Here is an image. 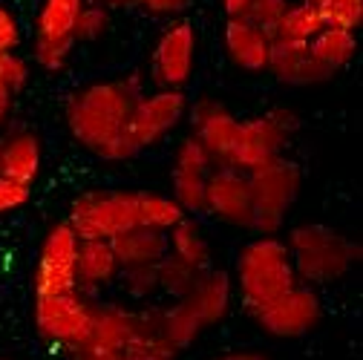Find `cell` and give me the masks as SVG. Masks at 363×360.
Returning a JSON list of instances; mask_svg holds the SVG:
<instances>
[{
  "instance_id": "6da1fadb",
  "label": "cell",
  "mask_w": 363,
  "mask_h": 360,
  "mask_svg": "<svg viewBox=\"0 0 363 360\" xmlns=\"http://www.w3.org/2000/svg\"><path fill=\"white\" fill-rule=\"evenodd\" d=\"M147 89L142 72L89 81L75 86L64 101V124L69 139L101 162L118 164L139 156L130 136V118L139 96Z\"/></svg>"
},
{
  "instance_id": "7a4b0ae2",
  "label": "cell",
  "mask_w": 363,
  "mask_h": 360,
  "mask_svg": "<svg viewBox=\"0 0 363 360\" xmlns=\"http://www.w3.org/2000/svg\"><path fill=\"white\" fill-rule=\"evenodd\" d=\"M188 213L170 193L156 191H110L93 188L69 199L67 222L78 240H113L135 225L156 231H170Z\"/></svg>"
},
{
  "instance_id": "3957f363",
  "label": "cell",
  "mask_w": 363,
  "mask_h": 360,
  "mask_svg": "<svg viewBox=\"0 0 363 360\" xmlns=\"http://www.w3.org/2000/svg\"><path fill=\"white\" fill-rule=\"evenodd\" d=\"M294 262L297 280L303 286H332L354 271L363 259L360 242L323 222H303L283 237Z\"/></svg>"
},
{
  "instance_id": "277c9868",
  "label": "cell",
  "mask_w": 363,
  "mask_h": 360,
  "mask_svg": "<svg viewBox=\"0 0 363 360\" xmlns=\"http://www.w3.org/2000/svg\"><path fill=\"white\" fill-rule=\"evenodd\" d=\"M231 277L248 317L300 283L289 245L280 234L248 240L237 254V265Z\"/></svg>"
},
{
  "instance_id": "5b68a950",
  "label": "cell",
  "mask_w": 363,
  "mask_h": 360,
  "mask_svg": "<svg viewBox=\"0 0 363 360\" xmlns=\"http://www.w3.org/2000/svg\"><path fill=\"white\" fill-rule=\"evenodd\" d=\"M251 185V231L257 237L283 234L289 213L303 191V170L280 156L248 173Z\"/></svg>"
},
{
  "instance_id": "8992f818",
  "label": "cell",
  "mask_w": 363,
  "mask_h": 360,
  "mask_svg": "<svg viewBox=\"0 0 363 360\" xmlns=\"http://www.w3.org/2000/svg\"><path fill=\"white\" fill-rule=\"evenodd\" d=\"M300 127H303V118L289 104H274L259 116L240 118L237 142L231 147L228 162H222V164H231L242 173H251L268 162L286 156V147Z\"/></svg>"
},
{
  "instance_id": "52a82bcc",
  "label": "cell",
  "mask_w": 363,
  "mask_h": 360,
  "mask_svg": "<svg viewBox=\"0 0 363 360\" xmlns=\"http://www.w3.org/2000/svg\"><path fill=\"white\" fill-rule=\"evenodd\" d=\"M96 317V300L84 297L78 288L64 294H35L32 323L43 343L55 346L67 360L86 343Z\"/></svg>"
},
{
  "instance_id": "ba28073f",
  "label": "cell",
  "mask_w": 363,
  "mask_h": 360,
  "mask_svg": "<svg viewBox=\"0 0 363 360\" xmlns=\"http://www.w3.org/2000/svg\"><path fill=\"white\" fill-rule=\"evenodd\" d=\"M84 0H40L32 26V61L38 69L58 75L75 52V21Z\"/></svg>"
},
{
  "instance_id": "9c48e42d",
  "label": "cell",
  "mask_w": 363,
  "mask_h": 360,
  "mask_svg": "<svg viewBox=\"0 0 363 360\" xmlns=\"http://www.w3.org/2000/svg\"><path fill=\"white\" fill-rule=\"evenodd\" d=\"M199 32L188 18H173L162 26L150 55V81L156 89H185L196 75Z\"/></svg>"
},
{
  "instance_id": "30bf717a",
  "label": "cell",
  "mask_w": 363,
  "mask_h": 360,
  "mask_svg": "<svg viewBox=\"0 0 363 360\" xmlns=\"http://www.w3.org/2000/svg\"><path fill=\"white\" fill-rule=\"evenodd\" d=\"M78 234L67 219L52 222L43 234L32 268V291L35 294H64L75 291V257H78Z\"/></svg>"
},
{
  "instance_id": "8fae6325",
  "label": "cell",
  "mask_w": 363,
  "mask_h": 360,
  "mask_svg": "<svg viewBox=\"0 0 363 360\" xmlns=\"http://www.w3.org/2000/svg\"><path fill=\"white\" fill-rule=\"evenodd\" d=\"M251 320L268 337H277V340L306 337L323 320V300L317 294V288L297 283L291 291H286L274 303H268L265 308L251 314Z\"/></svg>"
},
{
  "instance_id": "7c38bea8",
  "label": "cell",
  "mask_w": 363,
  "mask_h": 360,
  "mask_svg": "<svg viewBox=\"0 0 363 360\" xmlns=\"http://www.w3.org/2000/svg\"><path fill=\"white\" fill-rule=\"evenodd\" d=\"M188 93L185 89H145L133 107L130 136L139 153L159 147L170 133L188 118Z\"/></svg>"
},
{
  "instance_id": "4fadbf2b",
  "label": "cell",
  "mask_w": 363,
  "mask_h": 360,
  "mask_svg": "<svg viewBox=\"0 0 363 360\" xmlns=\"http://www.w3.org/2000/svg\"><path fill=\"white\" fill-rule=\"evenodd\" d=\"M202 213H208L213 222L228 225L237 231H251V185L248 173L216 162L205 182V205Z\"/></svg>"
},
{
  "instance_id": "5bb4252c",
  "label": "cell",
  "mask_w": 363,
  "mask_h": 360,
  "mask_svg": "<svg viewBox=\"0 0 363 360\" xmlns=\"http://www.w3.org/2000/svg\"><path fill=\"white\" fill-rule=\"evenodd\" d=\"M216 159L202 147V142L188 133L173 150V164H170V196L179 202V208L188 216L202 213L205 205V182L208 173L213 170Z\"/></svg>"
},
{
  "instance_id": "9a60e30c",
  "label": "cell",
  "mask_w": 363,
  "mask_h": 360,
  "mask_svg": "<svg viewBox=\"0 0 363 360\" xmlns=\"http://www.w3.org/2000/svg\"><path fill=\"white\" fill-rule=\"evenodd\" d=\"M188 121H191V133L202 142V147L216 162H228L240 133V116L219 99L199 96L196 101L188 104Z\"/></svg>"
},
{
  "instance_id": "2e32d148",
  "label": "cell",
  "mask_w": 363,
  "mask_h": 360,
  "mask_svg": "<svg viewBox=\"0 0 363 360\" xmlns=\"http://www.w3.org/2000/svg\"><path fill=\"white\" fill-rule=\"evenodd\" d=\"M135 326H139V308H133L130 303L96 300V317H93L89 337L69 360L84 357V354H121Z\"/></svg>"
},
{
  "instance_id": "e0dca14e",
  "label": "cell",
  "mask_w": 363,
  "mask_h": 360,
  "mask_svg": "<svg viewBox=\"0 0 363 360\" xmlns=\"http://www.w3.org/2000/svg\"><path fill=\"white\" fill-rule=\"evenodd\" d=\"M234 297H237L234 277L225 271V268L211 265V268H205V271L196 274L194 286L188 288L185 297H182V303L196 314V320L205 329H211V326H219L231 314Z\"/></svg>"
},
{
  "instance_id": "ac0fdd59",
  "label": "cell",
  "mask_w": 363,
  "mask_h": 360,
  "mask_svg": "<svg viewBox=\"0 0 363 360\" xmlns=\"http://www.w3.org/2000/svg\"><path fill=\"white\" fill-rule=\"evenodd\" d=\"M222 47H225L228 61L237 69H242L248 75H259V72H268L274 38L242 15V18H228V21H225Z\"/></svg>"
},
{
  "instance_id": "d6986e66",
  "label": "cell",
  "mask_w": 363,
  "mask_h": 360,
  "mask_svg": "<svg viewBox=\"0 0 363 360\" xmlns=\"http://www.w3.org/2000/svg\"><path fill=\"white\" fill-rule=\"evenodd\" d=\"M118 274H121V265L116 259L110 240H81L78 242L75 288L84 297L101 300V294L118 283Z\"/></svg>"
},
{
  "instance_id": "ffe728a7",
  "label": "cell",
  "mask_w": 363,
  "mask_h": 360,
  "mask_svg": "<svg viewBox=\"0 0 363 360\" xmlns=\"http://www.w3.org/2000/svg\"><path fill=\"white\" fill-rule=\"evenodd\" d=\"M0 173L21 185L35 188L43 173V142L32 127H9L0 130Z\"/></svg>"
},
{
  "instance_id": "44dd1931",
  "label": "cell",
  "mask_w": 363,
  "mask_h": 360,
  "mask_svg": "<svg viewBox=\"0 0 363 360\" xmlns=\"http://www.w3.org/2000/svg\"><path fill=\"white\" fill-rule=\"evenodd\" d=\"M268 72L286 86H320L335 78V72H329L314 58L308 43L297 40H274Z\"/></svg>"
},
{
  "instance_id": "7402d4cb",
  "label": "cell",
  "mask_w": 363,
  "mask_h": 360,
  "mask_svg": "<svg viewBox=\"0 0 363 360\" xmlns=\"http://www.w3.org/2000/svg\"><path fill=\"white\" fill-rule=\"evenodd\" d=\"M116 259L121 268H133V265H159L167 257V231H156V228H145V225H135L130 231H121L110 240Z\"/></svg>"
},
{
  "instance_id": "603a6c76",
  "label": "cell",
  "mask_w": 363,
  "mask_h": 360,
  "mask_svg": "<svg viewBox=\"0 0 363 360\" xmlns=\"http://www.w3.org/2000/svg\"><path fill=\"white\" fill-rule=\"evenodd\" d=\"M179 349L162 334L159 326V305L139 308V326L127 340L121 357L124 360H179Z\"/></svg>"
},
{
  "instance_id": "cb8c5ba5",
  "label": "cell",
  "mask_w": 363,
  "mask_h": 360,
  "mask_svg": "<svg viewBox=\"0 0 363 360\" xmlns=\"http://www.w3.org/2000/svg\"><path fill=\"white\" fill-rule=\"evenodd\" d=\"M167 254L176 257L179 262L191 265L194 271H205V268H211V259H213L211 240H208L205 228L196 222V216L179 219L167 231Z\"/></svg>"
},
{
  "instance_id": "d4e9b609",
  "label": "cell",
  "mask_w": 363,
  "mask_h": 360,
  "mask_svg": "<svg viewBox=\"0 0 363 360\" xmlns=\"http://www.w3.org/2000/svg\"><path fill=\"white\" fill-rule=\"evenodd\" d=\"M308 47L314 52V58L320 61L329 72H340L346 69L354 55H357V32L352 29H343V26H323L320 32H317L311 40H308Z\"/></svg>"
},
{
  "instance_id": "484cf974",
  "label": "cell",
  "mask_w": 363,
  "mask_h": 360,
  "mask_svg": "<svg viewBox=\"0 0 363 360\" xmlns=\"http://www.w3.org/2000/svg\"><path fill=\"white\" fill-rule=\"evenodd\" d=\"M159 326H162V334L179 351L191 349L202 337V332H205V326L196 320V314L182 300H173L170 305H159Z\"/></svg>"
},
{
  "instance_id": "4316f807",
  "label": "cell",
  "mask_w": 363,
  "mask_h": 360,
  "mask_svg": "<svg viewBox=\"0 0 363 360\" xmlns=\"http://www.w3.org/2000/svg\"><path fill=\"white\" fill-rule=\"evenodd\" d=\"M326 23H323V15L317 6L306 4V0H291L289 9L283 12L280 23L274 26L271 38L274 40H297V43H308L317 32H320Z\"/></svg>"
},
{
  "instance_id": "83f0119b",
  "label": "cell",
  "mask_w": 363,
  "mask_h": 360,
  "mask_svg": "<svg viewBox=\"0 0 363 360\" xmlns=\"http://www.w3.org/2000/svg\"><path fill=\"white\" fill-rule=\"evenodd\" d=\"M199 271H194L191 265L179 262L176 257H164L159 265H156V277H159V294L170 297V300H182L188 294V288L194 286Z\"/></svg>"
},
{
  "instance_id": "f1b7e54d",
  "label": "cell",
  "mask_w": 363,
  "mask_h": 360,
  "mask_svg": "<svg viewBox=\"0 0 363 360\" xmlns=\"http://www.w3.org/2000/svg\"><path fill=\"white\" fill-rule=\"evenodd\" d=\"M124 297L135 300V303H147L159 294V277H156V265H133V268H121L118 283Z\"/></svg>"
},
{
  "instance_id": "f546056e",
  "label": "cell",
  "mask_w": 363,
  "mask_h": 360,
  "mask_svg": "<svg viewBox=\"0 0 363 360\" xmlns=\"http://www.w3.org/2000/svg\"><path fill=\"white\" fill-rule=\"evenodd\" d=\"M113 26V15L104 4H89L84 0V6L75 21V43H96L101 40Z\"/></svg>"
},
{
  "instance_id": "4dcf8cb0",
  "label": "cell",
  "mask_w": 363,
  "mask_h": 360,
  "mask_svg": "<svg viewBox=\"0 0 363 360\" xmlns=\"http://www.w3.org/2000/svg\"><path fill=\"white\" fill-rule=\"evenodd\" d=\"M320 15L326 26H343L357 32L363 23V0H320Z\"/></svg>"
},
{
  "instance_id": "1f68e13d",
  "label": "cell",
  "mask_w": 363,
  "mask_h": 360,
  "mask_svg": "<svg viewBox=\"0 0 363 360\" xmlns=\"http://www.w3.org/2000/svg\"><path fill=\"white\" fill-rule=\"evenodd\" d=\"M32 78V64L18 52H0V84H4L6 89H12V93H23L26 84Z\"/></svg>"
},
{
  "instance_id": "d6a6232c",
  "label": "cell",
  "mask_w": 363,
  "mask_h": 360,
  "mask_svg": "<svg viewBox=\"0 0 363 360\" xmlns=\"http://www.w3.org/2000/svg\"><path fill=\"white\" fill-rule=\"evenodd\" d=\"M289 4H291V0H251L245 18L271 35V32H274V26L280 23L283 12L289 9Z\"/></svg>"
},
{
  "instance_id": "836d02e7",
  "label": "cell",
  "mask_w": 363,
  "mask_h": 360,
  "mask_svg": "<svg viewBox=\"0 0 363 360\" xmlns=\"http://www.w3.org/2000/svg\"><path fill=\"white\" fill-rule=\"evenodd\" d=\"M29 199H32V188L29 185H21V182H15V179L0 173V216L26 208Z\"/></svg>"
},
{
  "instance_id": "e575fe53",
  "label": "cell",
  "mask_w": 363,
  "mask_h": 360,
  "mask_svg": "<svg viewBox=\"0 0 363 360\" xmlns=\"http://www.w3.org/2000/svg\"><path fill=\"white\" fill-rule=\"evenodd\" d=\"M23 40V29H21V21L18 15L0 4V52H12L21 47Z\"/></svg>"
},
{
  "instance_id": "d590c367",
  "label": "cell",
  "mask_w": 363,
  "mask_h": 360,
  "mask_svg": "<svg viewBox=\"0 0 363 360\" xmlns=\"http://www.w3.org/2000/svg\"><path fill=\"white\" fill-rule=\"evenodd\" d=\"M145 15L150 18H164V21H173V18H182L188 12L191 0H133Z\"/></svg>"
},
{
  "instance_id": "8d00e7d4",
  "label": "cell",
  "mask_w": 363,
  "mask_h": 360,
  "mask_svg": "<svg viewBox=\"0 0 363 360\" xmlns=\"http://www.w3.org/2000/svg\"><path fill=\"white\" fill-rule=\"evenodd\" d=\"M12 113H15V93L6 89L0 84V130H6L9 121H12Z\"/></svg>"
},
{
  "instance_id": "74e56055",
  "label": "cell",
  "mask_w": 363,
  "mask_h": 360,
  "mask_svg": "<svg viewBox=\"0 0 363 360\" xmlns=\"http://www.w3.org/2000/svg\"><path fill=\"white\" fill-rule=\"evenodd\" d=\"M251 6V0H222V9L228 18H242Z\"/></svg>"
},
{
  "instance_id": "f35d334b",
  "label": "cell",
  "mask_w": 363,
  "mask_h": 360,
  "mask_svg": "<svg viewBox=\"0 0 363 360\" xmlns=\"http://www.w3.org/2000/svg\"><path fill=\"white\" fill-rule=\"evenodd\" d=\"M213 360H271L268 354H262V351H225V354H216Z\"/></svg>"
},
{
  "instance_id": "ab89813d",
  "label": "cell",
  "mask_w": 363,
  "mask_h": 360,
  "mask_svg": "<svg viewBox=\"0 0 363 360\" xmlns=\"http://www.w3.org/2000/svg\"><path fill=\"white\" fill-rule=\"evenodd\" d=\"M89 4H104L107 9H113V6H130L133 0H89Z\"/></svg>"
},
{
  "instance_id": "60d3db41",
  "label": "cell",
  "mask_w": 363,
  "mask_h": 360,
  "mask_svg": "<svg viewBox=\"0 0 363 360\" xmlns=\"http://www.w3.org/2000/svg\"><path fill=\"white\" fill-rule=\"evenodd\" d=\"M306 4H311V6H320V0H306Z\"/></svg>"
},
{
  "instance_id": "b9f144b4",
  "label": "cell",
  "mask_w": 363,
  "mask_h": 360,
  "mask_svg": "<svg viewBox=\"0 0 363 360\" xmlns=\"http://www.w3.org/2000/svg\"><path fill=\"white\" fill-rule=\"evenodd\" d=\"M6 360H18V357H6Z\"/></svg>"
},
{
  "instance_id": "7bdbcfd3",
  "label": "cell",
  "mask_w": 363,
  "mask_h": 360,
  "mask_svg": "<svg viewBox=\"0 0 363 360\" xmlns=\"http://www.w3.org/2000/svg\"><path fill=\"white\" fill-rule=\"evenodd\" d=\"M0 145H4V136H0Z\"/></svg>"
}]
</instances>
